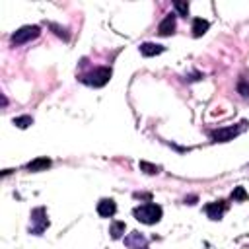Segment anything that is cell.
Returning a JSON list of instances; mask_svg holds the SVG:
<instances>
[{"label":"cell","instance_id":"1","mask_svg":"<svg viewBox=\"0 0 249 249\" xmlns=\"http://www.w3.org/2000/svg\"><path fill=\"white\" fill-rule=\"evenodd\" d=\"M132 214H134V218H136L138 222H142V224H156V222L161 220L163 210H161V206L156 204V202H146V204L136 206V208L132 210Z\"/></svg>","mask_w":249,"mask_h":249},{"label":"cell","instance_id":"2","mask_svg":"<svg viewBox=\"0 0 249 249\" xmlns=\"http://www.w3.org/2000/svg\"><path fill=\"white\" fill-rule=\"evenodd\" d=\"M109 78H111V68H109V66H99V68L91 70L89 74H84L80 80H82L84 84H88V86L101 88V86H105V84L109 82Z\"/></svg>","mask_w":249,"mask_h":249},{"label":"cell","instance_id":"3","mask_svg":"<svg viewBox=\"0 0 249 249\" xmlns=\"http://www.w3.org/2000/svg\"><path fill=\"white\" fill-rule=\"evenodd\" d=\"M39 33H41V29H39L37 25H23V27H19V29L12 35V45H23V43H27V41L39 37Z\"/></svg>","mask_w":249,"mask_h":249},{"label":"cell","instance_id":"4","mask_svg":"<svg viewBox=\"0 0 249 249\" xmlns=\"http://www.w3.org/2000/svg\"><path fill=\"white\" fill-rule=\"evenodd\" d=\"M45 228H49V220H47V214H45V208H35L31 212V226H29V231L39 235Z\"/></svg>","mask_w":249,"mask_h":249},{"label":"cell","instance_id":"5","mask_svg":"<svg viewBox=\"0 0 249 249\" xmlns=\"http://www.w3.org/2000/svg\"><path fill=\"white\" fill-rule=\"evenodd\" d=\"M239 126H224V128H218L210 134V138L214 142H228V140H233L237 134H239Z\"/></svg>","mask_w":249,"mask_h":249},{"label":"cell","instance_id":"6","mask_svg":"<svg viewBox=\"0 0 249 249\" xmlns=\"http://www.w3.org/2000/svg\"><path fill=\"white\" fill-rule=\"evenodd\" d=\"M226 208H228V204H226L224 200H214V202H208V204L204 206V212H206V216H208L210 220H220V218L224 216Z\"/></svg>","mask_w":249,"mask_h":249},{"label":"cell","instance_id":"7","mask_svg":"<svg viewBox=\"0 0 249 249\" xmlns=\"http://www.w3.org/2000/svg\"><path fill=\"white\" fill-rule=\"evenodd\" d=\"M175 16H177V14H167V16L160 21V25H158V33H160V35L167 37V35H171V33L175 31Z\"/></svg>","mask_w":249,"mask_h":249},{"label":"cell","instance_id":"8","mask_svg":"<svg viewBox=\"0 0 249 249\" xmlns=\"http://www.w3.org/2000/svg\"><path fill=\"white\" fill-rule=\"evenodd\" d=\"M117 212V204L113 198H103L97 202V214L103 216V218H111L113 214Z\"/></svg>","mask_w":249,"mask_h":249},{"label":"cell","instance_id":"9","mask_svg":"<svg viewBox=\"0 0 249 249\" xmlns=\"http://www.w3.org/2000/svg\"><path fill=\"white\" fill-rule=\"evenodd\" d=\"M124 243H126L130 249H140V247H142V249H146V239H144L138 231H132V233L124 239Z\"/></svg>","mask_w":249,"mask_h":249},{"label":"cell","instance_id":"10","mask_svg":"<svg viewBox=\"0 0 249 249\" xmlns=\"http://www.w3.org/2000/svg\"><path fill=\"white\" fill-rule=\"evenodd\" d=\"M140 53H142L144 56H156V54L163 53V47L158 45V43H142V45H140Z\"/></svg>","mask_w":249,"mask_h":249},{"label":"cell","instance_id":"11","mask_svg":"<svg viewBox=\"0 0 249 249\" xmlns=\"http://www.w3.org/2000/svg\"><path fill=\"white\" fill-rule=\"evenodd\" d=\"M208 27H210V23H208L206 19H202V18H195V19H193V35H195V37L204 35V33L208 31Z\"/></svg>","mask_w":249,"mask_h":249},{"label":"cell","instance_id":"12","mask_svg":"<svg viewBox=\"0 0 249 249\" xmlns=\"http://www.w3.org/2000/svg\"><path fill=\"white\" fill-rule=\"evenodd\" d=\"M49 165H51V160L49 158H37V160H33V161L27 163V169L29 171H43Z\"/></svg>","mask_w":249,"mask_h":249},{"label":"cell","instance_id":"13","mask_svg":"<svg viewBox=\"0 0 249 249\" xmlns=\"http://www.w3.org/2000/svg\"><path fill=\"white\" fill-rule=\"evenodd\" d=\"M124 230H126L124 222H113V224H111L109 233H111V237H113V239H119V237L124 233Z\"/></svg>","mask_w":249,"mask_h":249},{"label":"cell","instance_id":"14","mask_svg":"<svg viewBox=\"0 0 249 249\" xmlns=\"http://www.w3.org/2000/svg\"><path fill=\"white\" fill-rule=\"evenodd\" d=\"M31 123H33V119H31L29 115H23V117H16V119H14V124L19 126V128H27Z\"/></svg>","mask_w":249,"mask_h":249},{"label":"cell","instance_id":"15","mask_svg":"<svg viewBox=\"0 0 249 249\" xmlns=\"http://www.w3.org/2000/svg\"><path fill=\"white\" fill-rule=\"evenodd\" d=\"M231 198H233V200H239V202H241V200H247L245 189H243V187H235L233 193H231Z\"/></svg>","mask_w":249,"mask_h":249},{"label":"cell","instance_id":"16","mask_svg":"<svg viewBox=\"0 0 249 249\" xmlns=\"http://www.w3.org/2000/svg\"><path fill=\"white\" fill-rule=\"evenodd\" d=\"M140 169H144L146 173H150V175H154V173H158L160 171V167L158 165H152V163H148V161H140Z\"/></svg>","mask_w":249,"mask_h":249},{"label":"cell","instance_id":"17","mask_svg":"<svg viewBox=\"0 0 249 249\" xmlns=\"http://www.w3.org/2000/svg\"><path fill=\"white\" fill-rule=\"evenodd\" d=\"M173 6H175V10L179 12V16H187V14H189V4H185V2H175Z\"/></svg>","mask_w":249,"mask_h":249},{"label":"cell","instance_id":"18","mask_svg":"<svg viewBox=\"0 0 249 249\" xmlns=\"http://www.w3.org/2000/svg\"><path fill=\"white\" fill-rule=\"evenodd\" d=\"M237 91H239V93H241L243 97H249V84L241 80V82L237 84Z\"/></svg>","mask_w":249,"mask_h":249}]
</instances>
